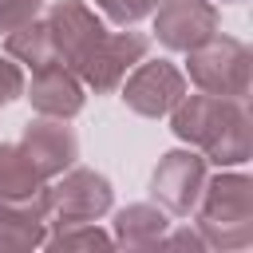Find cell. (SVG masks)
I'll return each mask as SVG.
<instances>
[{
  "label": "cell",
  "mask_w": 253,
  "mask_h": 253,
  "mask_svg": "<svg viewBox=\"0 0 253 253\" xmlns=\"http://www.w3.org/2000/svg\"><path fill=\"white\" fill-rule=\"evenodd\" d=\"M47 36H51V51L63 67L79 71L83 59L91 55V47L107 36L103 20L83 4V0H59L51 12H47Z\"/></svg>",
  "instance_id": "6"
},
{
  "label": "cell",
  "mask_w": 253,
  "mask_h": 253,
  "mask_svg": "<svg viewBox=\"0 0 253 253\" xmlns=\"http://www.w3.org/2000/svg\"><path fill=\"white\" fill-rule=\"evenodd\" d=\"M206 158L198 150H170L162 154V162L150 174V198L166 210V213H194L202 190H206Z\"/></svg>",
  "instance_id": "5"
},
{
  "label": "cell",
  "mask_w": 253,
  "mask_h": 253,
  "mask_svg": "<svg viewBox=\"0 0 253 253\" xmlns=\"http://www.w3.org/2000/svg\"><path fill=\"white\" fill-rule=\"evenodd\" d=\"M20 95H24V71L12 59H0V107H8Z\"/></svg>",
  "instance_id": "18"
},
{
  "label": "cell",
  "mask_w": 253,
  "mask_h": 253,
  "mask_svg": "<svg viewBox=\"0 0 253 253\" xmlns=\"http://www.w3.org/2000/svg\"><path fill=\"white\" fill-rule=\"evenodd\" d=\"M146 47H150V40L142 32H107L91 47V55L83 59V67L75 75L95 91H115L126 79V71L138 59H146Z\"/></svg>",
  "instance_id": "8"
},
{
  "label": "cell",
  "mask_w": 253,
  "mask_h": 253,
  "mask_svg": "<svg viewBox=\"0 0 253 253\" xmlns=\"http://www.w3.org/2000/svg\"><path fill=\"white\" fill-rule=\"evenodd\" d=\"M186 71L198 91L206 95H225V99H245L249 95V47L233 36H210L206 43L186 51Z\"/></svg>",
  "instance_id": "3"
},
{
  "label": "cell",
  "mask_w": 253,
  "mask_h": 253,
  "mask_svg": "<svg viewBox=\"0 0 253 253\" xmlns=\"http://www.w3.org/2000/svg\"><path fill=\"white\" fill-rule=\"evenodd\" d=\"M174 134L190 146L202 150L206 162L217 166H241L249 162L253 134H249V115L245 99H225V95H182L178 107L170 111Z\"/></svg>",
  "instance_id": "1"
},
{
  "label": "cell",
  "mask_w": 253,
  "mask_h": 253,
  "mask_svg": "<svg viewBox=\"0 0 253 253\" xmlns=\"http://www.w3.org/2000/svg\"><path fill=\"white\" fill-rule=\"evenodd\" d=\"M71 245H111V237L103 229H95V221L59 225V233L51 237V249H71Z\"/></svg>",
  "instance_id": "16"
},
{
  "label": "cell",
  "mask_w": 253,
  "mask_h": 253,
  "mask_svg": "<svg viewBox=\"0 0 253 253\" xmlns=\"http://www.w3.org/2000/svg\"><path fill=\"white\" fill-rule=\"evenodd\" d=\"M182 95H186V75L170 59H138L123 79V103L146 119L170 115Z\"/></svg>",
  "instance_id": "4"
},
{
  "label": "cell",
  "mask_w": 253,
  "mask_h": 253,
  "mask_svg": "<svg viewBox=\"0 0 253 253\" xmlns=\"http://www.w3.org/2000/svg\"><path fill=\"white\" fill-rule=\"evenodd\" d=\"M32 245H43V221L0 217V249H32Z\"/></svg>",
  "instance_id": "14"
},
{
  "label": "cell",
  "mask_w": 253,
  "mask_h": 253,
  "mask_svg": "<svg viewBox=\"0 0 253 253\" xmlns=\"http://www.w3.org/2000/svg\"><path fill=\"white\" fill-rule=\"evenodd\" d=\"M28 103L47 119H71L83 111V83L63 63H43L32 71V83H24Z\"/></svg>",
  "instance_id": "10"
},
{
  "label": "cell",
  "mask_w": 253,
  "mask_h": 253,
  "mask_svg": "<svg viewBox=\"0 0 253 253\" xmlns=\"http://www.w3.org/2000/svg\"><path fill=\"white\" fill-rule=\"evenodd\" d=\"M4 47H8V55H12V59L28 63L32 71H36V67H43V63H59V59H55V51H51L47 24H40V20H28V24H20L16 32H8V36H4Z\"/></svg>",
  "instance_id": "13"
},
{
  "label": "cell",
  "mask_w": 253,
  "mask_h": 253,
  "mask_svg": "<svg viewBox=\"0 0 253 253\" xmlns=\"http://www.w3.org/2000/svg\"><path fill=\"white\" fill-rule=\"evenodd\" d=\"M194 210L206 245L245 249L253 241V186L245 174H221L213 182L206 178V190Z\"/></svg>",
  "instance_id": "2"
},
{
  "label": "cell",
  "mask_w": 253,
  "mask_h": 253,
  "mask_svg": "<svg viewBox=\"0 0 253 253\" xmlns=\"http://www.w3.org/2000/svg\"><path fill=\"white\" fill-rule=\"evenodd\" d=\"M20 146H24V154L40 166L43 178L63 174V170L79 158V138L71 134V126H63V119H47V115H40L36 123L24 126Z\"/></svg>",
  "instance_id": "11"
},
{
  "label": "cell",
  "mask_w": 253,
  "mask_h": 253,
  "mask_svg": "<svg viewBox=\"0 0 253 253\" xmlns=\"http://www.w3.org/2000/svg\"><path fill=\"white\" fill-rule=\"evenodd\" d=\"M221 4H241V0H221Z\"/></svg>",
  "instance_id": "19"
},
{
  "label": "cell",
  "mask_w": 253,
  "mask_h": 253,
  "mask_svg": "<svg viewBox=\"0 0 253 253\" xmlns=\"http://www.w3.org/2000/svg\"><path fill=\"white\" fill-rule=\"evenodd\" d=\"M111 210V182L95 170H71L59 186H51V213L55 225L95 221Z\"/></svg>",
  "instance_id": "9"
},
{
  "label": "cell",
  "mask_w": 253,
  "mask_h": 253,
  "mask_svg": "<svg viewBox=\"0 0 253 253\" xmlns=\"http://www.w3.org/2000/svg\"><path fill=\"white\" fill-rule=\"evenodd\" d=\"M217 4L210 0H158L154 8V36L170 51H190L217 36Z\"/></svg>",
  "instance_id": "7"
},
{
  "label": "cell",
  "mask_w": 253,
  "mask_h": 253,
  "mask_svg": "<svg viewBox=\"0 0 253 253\" xmlns=\"http://www.w3.org/2000/svg\"><path fill=\"white\" fill-rule=\"evenodd\" d=\"M95 8H103L107 20L130 28V24H138L142 16H150V12L158 8V0H95Z\"/></svg>",
  "instance_id": "15"
},
{
  "label": "cell",
  "mask_w": 253,
  "mask_h": 253,
  "mask_svg": "<svg viewBox=\"0 0 253 253\" xmlns=\"http://www.w3.org/2000/svg\"><path fill=\"white\" fill-rule=\"evenodd\" d=\"M40 8H43V0H0V36H8L20 24L36 20Z\"/></svg>",
  "instance_id": "17"
},
{
  "label": "cell",
  "mask_w": 253,
  "mask_h": 253,
  "mask_svg": "<svg viewBox=\"0 0 253 253\" xmlns=\"http://www.w3.org/2000/svg\"><path fill=\"white\" fill-rule=\"evenodd\" d=\"M166 225H170V217H166L162 206H126V210L115 213V237L111 241L134 245V249L158 245L162 233H166Z\"/></svg>",
  "instance_id": "12"
}]
</instances>
